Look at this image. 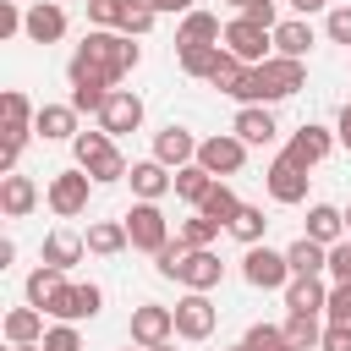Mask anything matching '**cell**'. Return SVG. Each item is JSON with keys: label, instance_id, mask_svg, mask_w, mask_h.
<instances>
[{"label": "cell", "instance_id": "74e56055", "mask_svg": "<svg viewBox=\"0 0 351 351\" xmlns=\"http://www.w3.org/2000/svg\"><path fill=\"white\" fill-rule=\"evenodd\" d=\"M214 236H219V219H208L203 208H197V214H192V219L181 225V241H186V247H208Z\"/></svg>", "mask_w": 351, "mask_h": 351}, {"label": "cell", "instance_id": "9f6ffc18", "mask_svg": "<svg viewBox=\"0 0 351 351\" xmlns=\"http://www.w3.org/2000/svg\"><path fill=\"white\" fill-rule=\"evenodd\" d=\"M230 5H247V0H230Z\"/></svg>", "mask_w": 351, "mask_h": 351}, {"label": "cell", "instance_id": "3957f363", "mask_svg": "<svg viewBox=\"0 0 351 351\" xmlns=\"http://www.w3.org/2000/svg\"><path fill=\"white\" fill-rule=\"evenodd\" d=\"M258 71V104L263 99H291L302 82H307V71H302V60H291V55H274V60H258L252 66Z\"/></svg>", "mask_w": 351, "mask_h": 351}, {"label": "cell", "instance_id": "484cf974", "mask_svg": "<svg viewBox=\"0 0 351 351\" xmlns=\"http://www.w3.org/2000/svg\"><path fill=\"white\" fill-rule=\"evenodd\" d=\"M285 263H291V274H318V269H329V252H324V241L302 236V241H291Z\"/></svg>", "mask_w": 351, "mask_h": 351}, {"label": "cell", "instance_id": "44dd1931", "mask_svg": "<svg viewBox=\"0 0 351 351\" xmlns=\"http://www.w3.org/2000/svg\"><path fill=\"white\" fill-rule=\"evenodd\" d=\"M22 33H27L33 44H55V38L66 33V11H60V5H33V11H27V27H22Z\"/></svg>", "mask_w": 351, "mask_h": 351}, {"label": "cell", "instance_id": "6f0895ef", "mask_svg": "<svg viewBox=\"0 0 351 351\" xmlns=\"http://www.w3.org/2000/svg\"><path fill=\"white\" fill-rule=\"evenodd\" d=\"M126 351H132V346H126ZM143 351H148V346H143Z\"/></svg>", "mask_w": 351, "mask_h": 351}, {"label": "cell", "instance_id": "b9f144b4", "mask_svg": "<svg viewBox=\"0 0 351 351\" xmlns=\"http://www.w3.org/2000/svg\"><path fill=\"white\" fill-rule=\"evenodd\" d=\"M329 274H335V285H351V241L329 247Z\"/></svg>", "mask_w": 351, "mask_h": 351}, {"label": "cell", "instance_id": "d6986e66", "mask_svg": "<svg viewBox=\"0 0 351 351\" xmlns=\"http://www.w3.org/2000/svg\"><path fill=\"white\" fill-rule=\"evenodd\" d=\"M285 307H291V313H324V307H329V291L318 285V274H291Z\"/></svg>", "mask_w": 351, "mask_h": 351}, {"label": "cell", "instance_id": "ee69618b", "mask_svg": "<svg viewBox=\"0 0 351 351\" xmlns=\"http://www.w3.org/2000/svg\"><path fill=\"white\" fill-rule=\"evenodd\" d=\"M27 27V16L16 11V0H0V38H16Z\"/></svg>", "mask_w": 351, "mask_h": 351}, {"label": "cell", "instance_id": "6da1fadb", "mask_svg": "<svg viewBox=\"0 0 351 351\" xmlns=\"http://www.w3.org/2000/svg\"><path fill=\"white\" fill-rule=\"evenodd\" d=\"M77 60H82V66H93L104 82H121V77L137 66V44H132V38H121V33H104V27H99V33H88V38L77 44Z\"/></svg>", "mask_w": 351, "mask_h": 351}, {"label": "cell", "instance_id": "ba28073f", "mask_svg": "<svg viewBox=\"0 0 351 351\" xmlns=\"http://www.w3.org/2000/svg\"><path fill=\"white\" fill-rule=\"evenodd\" d=\"M99 285H60L49 302H44V313H55L60 324H77V318H93L99 313Z\"/></svg>", "mask_w": 351, "mask_h": 351}, {"label": "cell", "instance_id": "91938a15", "mask_svg": "<svg viewBox=\"0 0 351 351\" xmlns=\"http://www.w3.org/2000/svg\"><path fill=\"white\" fill-rule=\"evenodd\" d=\"M236 351H247V346H236Z\"/></svg>", "mask_w": 351, "mask_h": 351}, {"label": "cell", "instance_id": "7a4b0ae2", "mask_svg": "<svg viewBox=\"0 0 351 351\" xmlns=\"http://www.w3.org/2000/svg\"><path fill=\"white\" fill-rule=\"evenodd\" d=\"M71 148H77V165H82L93 181H121V176H132V170H126V159L115 154L110 132H77V137H71Z\"/></svg>", "mask_w": 351, "mask_h": 351}, {"label": "cell", "instance_id": "9c48e42d", "mask_svg": "<svg viewBox=\"0 0 351 351\" xmlns=\"http://www.w3.org/2000/svg\"><path fill=\"white\" fill-rule=\"evenodd\" d=\"M197 165L203 170H214V176H236L241 165H247V143L241 137H208V143H197Z\"/></svg>", "mask_w": 351, "mask_h": 351}, {"label": "cell", "instance_id": "cb8c5ba5", "mask_svg": "<svg viewBox=\"0 0 351 351\" xmlns=\"http://www.w3.org/2000/svg\"><path fill=\"white\" fill-rule=\"evenodd\" d=\"M340 230H346V214H340V208H329V203H313V208H307V236H313V241L335 247Z\"/></svg>", "mask_w": 351, "mask_h": 351}, {"label": "cell", "instance_id": "7dc6e473", "mask_svg": "<svg viewBox=\"0 0 351 351\" xmlns=\"http://www.w3.org/2000/svg\"><path fill=\"white\" fill-rule=\"evenodd\" d=\"M241 16H247V22H258V27H269V33H274V0H247V5H241Z\"/></svg>", "mask_w": 351, "mask_h": 351}, {"label": "cell", "instance_id": "816d5d0a", "mask_svg": "<svg viewBox=\"0 0 351 351\" xmlns=\"http://www.w3.org/2000/svg\"><path fill=\"white\" fill-rule=\"evenodd\" d=\"M335 137H340V143H346V148H351V104H346V110H340V132H335Z\"/></svg>", "mask_w": 351, "mask_h": 351}, {"label": "cell", "instance_id": "9a60e30c", "mask_svg": "<svg viewBox=\"0 0 351 351\" xmlns=\"http://www.w3.org/2000/svg\"><path fill=\"white\" fill-rule=\"evenodd\" d=\"M33 132H38L44 143L77 137V104H38V115H33Z\"/></svg>", "mask_w": 351, "mask_h": 351}, {"label": "cell", "instance_id": "7402d4cb", "mask_svg": "<svg viewBox=\"0 0 351 351\" xmlns=\"http://www.w3.org/2000/svg\"><path fill=\"white\" fill-rule=\"evenodd\" d=\"M274 115L263 110V104H241V115H236V137L241 143H274Z\"/></svg>", "mask_w": 351, "mask_h": 351}, {"label": "cell", "instance_id": "52a82bcc", "mask_svg": "<svg viewBox=\"0 0 351 351\" xmlns=\"http://www.w3.org/2000/svg\"><path fill=\"white\" fill-rule=\"evenodd\" d=\"M219 274H225V263H219L208 247H186V258L176 263V274H170V280H181L186 291H214V285H219Z\"/></svg>", "mask_w": 351, "mask_h": 351}, {"label": "cell", "instance_id": "db71d44e", "mask_svg": "<svg viewBox=\"0 0 351 351\" xmlns=\"http://www.w3.org/2000/svg\"><path fill=\"white\" fill-rule=\"evenodd\" d=\"M11 351H44V346H11Z\"/></svg>", "mask_w": 351, "mask_h": 351}, {"label": "cell", "instance_id": "603a6c76", "mask_svg": "<svg viewBox=\"0 0 351 351\" xmlns=\"http://www.w3.org/2000/svg\"><path fill=\"white\" fill-rule=\"evenodd\" d=\"M5 340H11V346H38V340H44V313H38V307L5 313Z\"/></svg>", "mask_w": 351, "mask_h": 351}, {"label": "cell", "instance_id": "1f68e13d", "mask_svg": "<svg viewBox=\"0 0 351 351\" xmlns=\"http://www.w3.org/2000/svg\"><path fill=\"white\" fill-rule=\"evenodd\" d=\"M285 340H291L296 351L324 346V335H318V313H291V318H285Z\"/></svg>", "mask_w": 351, "mask_h": 351}, {"label": "cell", "instance_id": "f5cc1de1", "mask_svg": "<svg viewBox=\"0 0 351 351\" xmlns=\"http://www.w3.org/2000/svg\"><path fill=\"white\" fill-rule=\"evenodd\" d=\"M291 5H296V11H302V16H307V11H324V5H329V0H291Z\"/></svg>", "mask_w": 351, "mask_h": 351}, {"label": "cell", "instance_id": "2e32d148", "mask_svg": "<svg viewBox=\"0 0 351 351\" xmlns=\"http://www.w3.org/2000/svg\"><path fill=\"white\" fill-rule=\"evenodd\" d=\"M154 159H159V165H176V170H181V165H192V159H197L192 132H186V126H165V132L154 137Z\"/></svg>", "mask_w": 351, "mask_h": 351}, {"label": "cell", "instance_id": "277c9868", "mask_svg": "<svg viewBox=\"0 0 351 351\" xmlns=\"http://www.w3.org/2000/svg\"><path fill=\"white\" fill-rule=\"evenodd\" d=\"M88 186H93V176L77 165V170H60L55 181H49V208L60 214V219H77L82 208H88Z\"/></svg>", "mask_w": 351, "mask_h": 351}, {"label": "cell", "instance_id": "83f0119b", "mask_svg": "<svg viewBox=\"0 0 351 351\" xmlns=\"http://www.w3.org/2000/svg\"><path fill=\"white\" fill-rule=\"evenodd\" d=\"M176 192H181L186 203H203V197L214 192V170H203L197 159H192V165H181V170H176Z\"/></svg>", "mask_w": 351, "mask_h": 351}, {"label": "cell", "instance_id": "d6a6232c", "mask_svg": "<svg viewBox=\"0 0 351 351\" xmlns=\"http://www.w3.org/2000/svg\"><path fill=\"white\" fill-rule=\"evenodd\" d=\"M197 208H203V214H208V219H219V225H230V219H236V214H241V197H236V192H230V186H219V181H214V192H208V197H203V203H197Z\"/></svg>", "mask_w": 351, "mask_h": 351}, {"label": "cell", "instance_id": "f35d334b", "mask_svg": "<svg viewBox=\"0 0 351 351\" xmlns=\"http://www.w3.org/2000/svg\"><path fill=\"white\" fill-rule=\"evenodd\" d=\"M154 16H159V11H154L148 0H126V11H121V33H126V38H132V33H148Z\"/></svg>", "mask_w": 351, "mask_h": 351}, {"label": "cell", "instance_id": "c3c4849f", "mask_svg": "<svg viewBox=\"0 0 351 351\" xmlns=\"http://www.w3.org/2000/svg\"><path fill=\"white\" fill-rule=\"evenodd\" d=\"M329 38L335 44H351V5H335L329 11Z\"/></svg>", "mask_w": 351, "mask_h": 351}, {"label": "cell", "instance_id": "5b68a950", "mask_svg": "<svg viewBox=\"0 0 351 351\" xmlns=\"http://www.w3.org/2000/svg\"><path fill=\"white\" fill-rule=\"evenodd\" d=\"M241 274H247V285H258V291H280V285H291V263H285V252H269V247H247Z\"/></svg>", "mask_w": 351, "mask_h": 351}, {"label": "cell", "instance_id": "f546056e", "mask_svg": "<svg viewBox=\"0 0 351 351\" xmlns=\"http://www.w3.org/2000/svg\"><path fill=\"white\" fill-rule=\"evenodd\" d=\"M219 44H181V71L186 77H214V66H219Z\"/></svg>", "mask_w": 351, "mask_h": 351}, {"label": "cell", "instance_id": "d4e9b609", "mask_svg": "<svg viewBox=\"0 0 351 351\" xmlns=\"http://www.w3.org/2000/svg\"><path fill=\"white\" fill-rule=\"evenodd\" d=\"M225 33H219V16L214 11H186V22H181V33H176V44H219Z\"/></svg>", "mask_w": 351, "mask_h": 351}, {"label": "cell", "instance_id": "d590c367", "mask_svg": "<svg viewBox=\"0 0 351 351\" xmlns=\"http://www.w3.org/2000/svg\"><path fill=\"white\" fill-rule=\"evenodd\" d=\"M241 346H247V351H296V346L285 340V329H274V324H252Z\"/></svg>", "mask_w": 351, "mask_h": 351}, {"label": "cell", "instance_id": "f907efd6", "mask_svg": "<svg viewBox=\"0 0 351 351\" xmlns=\"http://www.w3.org/2000/svg\"><path fill=\"white\" fill-rule=\"evenodd\" d=\"M154 11H192V0H148Z\"/></svg>", "mask_w": 351, "mask_h": 351}, {"label": "cell", "instance_id": "bcb514c9", "mask_svg": "<svg viewBox=\"0 0 351 351\" xmlns=\"http://www.w3.org/2000/svg\"><path fill=\"white\" fill-rule=\"evenodd\" d=\"M44 351H82V340H77V329H71V324H60V329H49V335H44Z\"/></svg>", "mask_w": 351, "mask_h": 351}, {"label": "cell", "instance_id": "4316f807", "mask_svg": "<svg viewBox=\"0 0 351 351\" xmlns=\"http://www.w3.org/2000/svg\"><path fill=\"white\" fill-rule=\"evenodd\" d=\"M274 49L291 55V60H302V55L313 49V27H307L302 16H296V22H280V27H274Z\"/></svg>", "mask_w": 351, "mask_h": 351}, {"label": "cell", "instance_id": "30bf717a", "mask_svg": "<svg viewBox=\"0 0 351 351\" xmlns=\"http://www.w3.org/2000/svg\"><path fill=\"white\" fill-rule=\"evenodd\" d=\"M176 335V307H159V302H143L132 313V340L137 346H165Z\"/></svg>", "mask_w": 351, "mask_h": 351}, {"label": "cell", "instance_id": "e0dca14e", "mask_svg": "<svg viewBox=\"0 0 351 351\" xmlns=\"http://www.w3.org/2000/svg\"><path fill=\"white\" fill-rule=\"evenodd\" d=\"M170 186H176L170 165H159V159H143V165H132V192H137L143 203H159Z\"/></svg>", "mask_w": 351, "mask_h": 351}, {"label": "cell", "instance_id": "4dcf8cb0", "mask_svg": "<svg viewBox=\"0 0 351 351\" xmlns=\"http://www.w3.org/2000/svg\"><path fill=\"white\" fill-rule=\"evenodd\" d=\"M82 247H88V241H77L71 230H55V236H44V263H55V269H71V263L82 258Z\"/></svg>", "mask_w": 351, "mask_h": 351}, {"label": "cell", "instance_id": "ab89813d", "mask_svg": "<svg viewBox=\"0 0 351 351\" xmlns=\"http://www.w3.org/2000/svg\"><path fill=\"white\" fill-rule=\"evenodd\" d=\"M0 110H5V126H27V121H33V115H38V110H27V99H22V93H16V88H11V93H5V99H0Z\"/></svg>", "mask_w": 351, "mask_h": 351}, {"label": "cell", "instance_id": "60d3db41", "mask_svg": "<svg viewBox=\"0 0 351 351\" xmlns=\"http://www.w3.org/2000/svg\"><path fill=\"white\" fill-rule=\"evenodd\" d=\"M121 11H126V0H88V16L99 27H121Z\"/></svg>", "mask_w": 351, "mask_h": 351}, {"label": "cell", "instance_id": "680465c9", "mask_svg": "<svg viewBox=\"0 0 351 351\" xmlns=\"http://www.w3.org/2000/svg\"><path fill=\"white\" fill-rule=\"evenodd\" d=\"M346 225H351V214H346Z\"/></svg>", "mask_w": 351, "mask_h": 351}, {"label": "cell", "instance_id": "8fae6325", "mask_svg": "<svg viewBox=\"0 0 351 351\" xmlns=\"http://www.w3.org/2000/svg\"><path fill=\"white\" fill-rule=\"evenodd\" d=\"M176 335H186V340H208L214 335V302L203 291H192V296L176 302Z\"/></svg>", "mask_w": 351, "mask_h": 351}, {"label": "cell", "instance_id": "7c38bea8", "mask_svg": "<svg viewBox=\"0 0 351 351\" xmlns=\"http://www.w3.org/2000/svg\"><path fill=\"white\" fill-rule=\"evenodd\" d=\"M274 44V33L269 27H258V22H247V16H236L230 27H225V49L230 55H241V60H263V49Z\"/></svg>", "mask_w": 351, "mask_h": 351}, {"label": "cell", "instance_id": "11a10c76", "mask_svg": "<svg viewBox=\"0 0 351 351\" xmlns=\"http://www.w3.org/2000/svg\"><path fill=\"white\" fill-rule=\"evenodd\" d=\"M148 351H170V340H165V346H148Z\"/></svg>", "mask_w": 351, "mask_h": 351}, {"label": "cell", "instance_id": "f1b7e54d", "mask_svg": "<svg viewBox=\"0 0 351 351\" xmlns=\"http://www.w3.org/2000/svg\"><path fill=\"white\" fill-rule=\"evenodd\" d=\"M132 236H126V219H99L93 230H88V252H99V258H110V252H121Z\"/></svg>", "mask_w": 351, "mask_h": 351}, {"label": "cell", "instance_id": "f6af8a7d", "mask_svg": "<svg viewBox=\"0 0 351 351\" xmlns=\"http://www.w3.org/2000/svg\"><path fill=\"white\" fill-rule=\"evenodd\" d=\"M110 93H115V88H71V104H77V110H104Z\"/></svg>", "mask_w": 351, "mask_h": 351}, {"label": "cell", "instance_id": "ffe728a7", "mask_svg": "<svg viewBox=\"0 0 351 351\" xmlns=\"http://www.w3.org/2000/svg\"><path fill=\"white\" fill-rule=\"evenodd\" d=\"M329 143H335V137H329L324 126H302V132L291 137V148H285V159H296V165L307 170V165H318V159L329 154Z\"/></svg>", "mask_w": 351, "mask_h": 351}, {"label": "cell", "instance_id": "681fc988", "mask_svg": "<svg viewBox=\"0 0 351 351\" xmlns=\"http://www.w3.org/2000/svg\"><path fill=\"white\" fill-rule=\"evenodd\" d=\"M324 351H351V324H329L324 329Z\"/></svg>", "mask_w": 351, "mask_h": 351}, {"label": "cell", "instance_id": "4fadbf2b", "mask_svg": "<svg viewBox=\"0 0 351 351\" xmlns=\"http://www.w3.org/2000/svg\"><path fill=\"white\" fill-rule=\"evenodd\" d=\"M99 121H104V132H110V137L137 132V126H143V99H137V93H126V88H115V93H110V104L99 110Z\"/></svg>", "mask_w": 351, "mask_h": 351}, {"label": "cell", "instance_id": "8992f818", "mask_svg": "<svg viewBox=\"0 0 351 351\" xmlns=\"http://www.w3.org/2000/svg\"><path fill=\"white\" fill-rule=\"evenodd\" d=\"M126 236H132V247L159 252V247L170 241V219L159 214V203H137V208L126 214Z\"/></svg>", "mask_w": 351, "mask_h": 351}, {"label": "cell", "instance_id": "e575fe53", "mask_svg": "<svg viewBox=\"0 0 351 351\" xmlns=\"http://www.w3.org/2000/svg\"><path fill=\"white\" fill-rule=\"evenodd\" d=\"M60 285H66V280H60V269H55V263H44V269H33V274H27V302H33V307H44Z\"/></svg>", "mask_w": 351, "mask_h": 351}, {"label": "cell", "instance_id": "ac0fdd59", "mask_svg": "<svg viewBox=\"0 0 351 351\" xmlns=\"http://www.w3.org/2000/svg\"><path fill=\"white\" fill-rule=\"evenodd\" d=\"M33 203H38V186H33V176H16V170H5V181H0V208H5L11 219H22V214H33Z\"/></svg>", "mask_w": 351, "mask_h": 351}, {"label": "cell", "instance_id": "7bdbcfd3", "mask_svg": "<svg viewBox=\"0 0 351 351\" xmlns=\"http://www.w3.org/2000/svg\"><path fill=\"white\" fill-rule=\"evenodd\" d=\"M324 313H329V324H351V285H335Z\"/></svg>", "mask_w": 351, "mask_h": 351}, {"label": "cell", "instance_id": "836d02e7", "mask_svg": "<svg viewBox=\"0 0 351 351\" xmlns=\"http://www.w3.org/2000/svg\"><path fill=\"white\" fill-rule=\"evenodd\" d=\"M263 230H269L263 208H247V203H241V214L230 219V236H236V241H247V247H258V241H263Z\"/></svg>", "mask_w": 351, "mask_h": 351}, {"label": "cell", "instance_id": "8d00e7d4", "mask_svg": "<svg viewBox=\"0 0 351 351\" xmlns=\"http://www.w3.org/2000/svg\"><path fill=\"white\" fill-rule=\"evenodd\" d=\"M241 77H247V60H241V55H230V49H225V55H219V66H214V77H208V82H214V88H219V93H236V82H241Z\"/></svg>", "mask_w": 351, "mask_h": 351}, {"label": "cell", "instance_id": "5bb4252c", "mask_svg": "<svg viewBox=\"0 0 351 351\" xmlns=\"http://www.w3.org/2000/svg\"><path fill=\"white\" fill-rule=\"evenodd\" d=\"M269 197H274V203H302V197H307V170L280 154V159L269 165Z\"/></svg>", "mask_w": 351, "mask_h": 351}]
</instances>
